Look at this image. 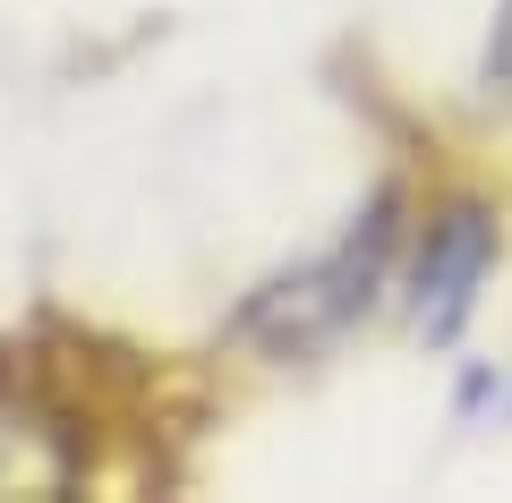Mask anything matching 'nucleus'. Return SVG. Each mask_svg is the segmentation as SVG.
<instances>
[{"label":"nucleus","mask_w":512,"mask_h":503,"mask_svg":"<svg viewBox=\"0 0 512 503\" xmlns=\"http://www.w3.org/2000/svg\"><path fill=\"white\" fill-rule=\"evenodd\" d=\"M384 248H393V197H376V214H367L342 248H325L316 265H299V273H282V282H265L248 307H239L231 333H239V342H256V350H274V359H299V350L342 342L350 324L376 307Z\"/></svg>","instance_id":"nucleus-1"},{"label":"nucleus","mask_w":512,"mask_h":503,"mask_svg":"<svg viewBox=\"0 0 512 503\" xmlns=\"http://www.w3.org/2000/svg\"><path fill=\"white\" fill-rule=\"evenodd\" d=\"M487 265H495L487 205H453V214L427 231V256H419V324L436 333V342H453V333H461V316H470Z\"/></svg>","instance_id":"nucleus-2"},{"label":"nucleus","mask_w":512,"mask_h":503,"mask_svg":"<svg viewBox=\"0 0 512 503\" xmlns=\"http://www.w3.org/2000/svg\"><path fill=\"white\" fill-rule=\"evenodd\" d=\"M487 77L512 86V0H504V35H495V52H487Z\"/></svg>","instance_id":"nucleus-3"}]
</instances>
